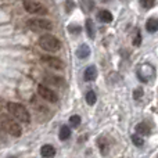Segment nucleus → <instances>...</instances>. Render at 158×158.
<instances>
[{"instance_id": "obj_1", "label": "nucleus", "mask_w": 158, "mask_h": 158, "mask_svg": "<svg viewBox=\"0 0 158 158\" xmlns=\"http://www.w3.org/2000/svg\"><path fill=\"white\" fill-rule=\"evenodd\" d=\"M7 110L14 118H17V121L19 122H24V123H28L31 121V117H29V112L28 110L25 108L22 104H18V103H7Z\"/></svg>"}, {"instance_id": "obj_2", "label": "nucleus", "mask_w": 158, "mask_h": 158, "mask_svg": "<svg viewBox=\"0 0 158 158\" xmlns=\"http://www.w3.org/2000/svg\"><path fill=\"white\" fill-rule=\"evenodd\" d=\"M39 46L43 50H46V52L54 53L61 49V42L58 40L56 36L50 35V33H46V35H42L40 38H39Z\"/></svg>"}, {"instance_id": "obj_3", "label": "nucleus", "mask_w": 158, "mask_h": 158, "mask_svg": "<svg viewBox=\"0 0 158 158\" xmlns=\"http://www.w3.org/2000/svg\"><path fill=\"white\" fill-rule=\"evenodd\" d=\"M0 125H2V128L4 129L8 135H11V136H14V137L21 136L22 129H21V126H19V123L17 122V119H13V118H8V117H2Z\"/></svg>"}, {"instance_id": "obj_4", "label": "nucleus", "mask_w": 158, "mask_h": 158, "mask_svg": "<svg viewBox=\"0 0 158 158\" xmlns=\"http://www.w3.org/2000/svg\"><path fill=\"white\" fill-rule=\"evenodd\" d=\"M27 25L33 32H44V31H50L53 28L52 22L43 18H32L27 22Z\"/></svg>"}, {"instance_id": "obj_5", "label": "nucleus", "mask_w": 158, "mask_h": 158, "mask_svg": "<svg viewBox=\"0 0 158 158\" xmlns=\"http://www.w3.org/2000/svg\"><path fill=\"white\" fill-rule=\"evenodd\" d=\"M24 8L29 14H36V15H44V14H47V8L42 3L33 2V0H25Z\"/></svg>"}, {"instance_id": "obj_6", "label": "nucleus", "mask_w": 158, "mask_h": 158, "mask_svg": "<svg viewBox=\"0 0 158 158\" xmlns=\"http://www.w3.org/2000/svg\"><path fill=\"white\" fill-rule=\"evenodd\" d=\"M38 94L49 103H57L58 101L57 93L54 90H52L50 87H47L46 85H38Z\"/></svg>"}, {"instance_id": "obj_7", "label": "nucleus", "mask_w": 158, "mask_h": 158, "mask_svg": "<svg viewBox=\"0 0 158 158\" xmlns=\"http://www.w3.org/2000/svg\"><path fill=\"white\" fill-rule=\"evenodd\" d=\"M42 61H43L46 65H49L50 68H54V69H63L64 68L63 61L57 57H53V56H43V57H42Z\"/></svg>"}, {"instance_id": "obj_8", "label": "nucleus", "mask_w": 158, "mask_h": 158, "mask_svg": "<svg viewBox=\"0 0 158 158\" xmlns=\"http://www.w3.org/2000/svg\"><path fill=\"white\" fill-rule=\"evenodd\" d=\"M43 82H44V85H52V86H56V87H60L64 85V79L60 77H54V75H47V77H44Z\"/></svg>"}, {"instance_id": "obj_9", "label": "nucleus", "mask_w": 158, "mask_h": 158, "mask_svg": "<svg viewBox=\"0 0 158 158\" xmlns=\"http://www.w3.org/2000/svg\"><path fill=\"white\" fill-rule=\"evenodd\" d=\"M96 77H97V69H96L94 65H90V67H87V68L85 69V72H83V79H85L86 82L94 81Z\"/></svg>"}, {"instance_id": "obj_10", "label": "nucleus", "mask_w": 158, "mask_h": 158, "mask_svg": "<svg viewBox=\"0 0 158 158\" xmlns=\"http://www.w3.org/2000/svg\"><path fill=\"white\" fill-rule=\"evenodd\" d=\"M77 56H78V58H81V60L87 58L90 56V47L87 46V44H81L77 50Z\"/></svg>"}, {"instance_id": "obj_11", "label": "nucleus", "mask_w": 158, "mask_h": 158, "mask_svg": "<svg viewBox=\"0 0 158 158\" xmlns=\"http://www.w3.org/2000/svg\"><path fill=\"white\" fill-rule=\"evenodd\" d=\"M40 154L44 158H52L56 156V148L50 144H44V146H42V148H40Z\"/></svg>"}, {"instance_id": "obj_12", "label": "nucleus", "mask_w": 158, "mask_h": 158, "mask_svg": "<svg viewBox=\"0 0 158 158\" xmlns=\"http://www.w3.org/2000/svg\"><path fill=\"white\" fill-rule=\"evenodd\" d=\"M146 29L150 33H154L158 31V18H150L146 22Z\"/></svg>"}, {"instance_id": "obj_13", "label": "nucleus", "mask_w": 158, "mask_h": 158, "mask_svg": "<svg viewBox=\"0 0 158 158\" xmlns=\"http://www.w3.org/2000/svg\"><path fill=\"white\" fill-rule=\"evenodd\" d=\"M136 132L139 135H143V136H147V135H150V126L147 125V123L144 122H140L136 125Z\"/></svg>"}, {"instance_id": "obj_14", "label": "nucleus", "mask_w": 158, "mask_h": 158, "mask_svg": "<svg viewBox=\"0 0 158 158\" xmlns=\"http://www.w3.org/2000/svg\"><path fill=\"white\" fill-rule=\"evenodd\" d=\"M98 19H100L101 22H106V24H108V22L112 21V14L110 13L108 10H101L100 13H98Z\"/></svg>"}, {"instance_id": "obj_15", "label": "nucleus", "mask_w": 158, "mask_h": 158, "mask_svg": "<svg viewBox=\"0 0 158 158\" xmlns=\"http://www.w3.org/2000/svg\"><path fill=\"white\" fill-rule=\"evenodd\" d=\"M85 98H86V103L89 104V106H94V103L97 101L96 93L93 92V90H89V92L86 93V96H85Z\"/></svg>"}, {"instance_id": "obj_16", "label": "nucleus", "mask_w": 158, "mask_h": 158, "mask_svg": "<svg viewBox=\"0 0 158 158\" xmlns=\"http://www.w3.org/2000/svg\"><path fill=\"white\" fill-rule=\"evenodd\" d=\"M86 32L90 39L94 38V25H93L92 19H86Z\"/></svg>"}, {"instance_id": "obj_17", "label": "nucleus", "mask_w": 158, "mask_h": 158, "mask_svg": "<svg viewBox=\"0 0 158 158\" xmlns=\"http://www.w3.org/2000/svg\"><path fill=\"white\" fill-rule=\"evenodd\" d=\"M69 136H71V129L68 126H63L60 129V140H67L69 139Z\"/></svg>"}, {"instance_id": "obj_18", "label": "nucleus", "mask_w": 158, "mask_h": 158, "mask_svg": "<svg viewBox=\"0 0 158 158\" xmlns=\"http://www.w3.org/2000/svg\"><path fill=\"white\" fill-rule=\"evenodd\" d=\"M132 142H133V144L136 146V147H142V146L144 144V140H143L139 135H133V136H132Z\"/></svg>"}, {"instance_id": "obj_19", "label": "nucleus", "mask_w": 158, "mask_h": 158, "mask_svg": "<svg viewBox=\"0 0 158 158\" xmlns=\"http://www.w3.org/2000/svg\"><path fill=\"white\" fill-rule=\"evenodd\" d=\"M69 123H71L74 128H77V126L81 125V117H79V115H72V117L69 118Z\"/></svg>"}, {"instance_id": "obj_20", "label": "nucleus", "mask_w": 158, "mask_h": 158, "mask_svg": "<svg viewBox=\"0 0 158 158\" xmlns=\"http://www.w3.org/2000/svg\"><path fill=\"white\" fill-rule=\"evenodd\" d=\"M139 2L142 4V7H144V8H151L156 4V0H139Z\"/></svg>"}, {"instance_id": "obj_21", "label": "nucleus", "mask_w": 158, "mask_h": 158, "mask_svg": "<svg viewBox=\"0 0 158 158\" xmlns=\"http://www.w3.org/2000/svg\"><path fill=\"white\" fill-rule=\"evenodd\" d=\"M143 93H144V92H143V89H142V87H137V89L133 92V98H135V100H137V98H140V97H142V96H143Z\"/></svg>"}, {"instance_id": "obj_22", "label": "nucleus", "mask_w": 158, "mask_h": 158, "mask_svg": "<svg viewBox=\"0 0 158 158\" xmlns=\"http://www.w3.org/2000/svg\"><path fill=\"white\" fill-rule=\"evenodd\" d=\"M140 42H142V36H140V32H137L136 36H135V39H133V44L135 46H139Z\"/></svg>"}, {"instance_id": "obj_23", "label": "nucleus", "mask_w": 158, "mask_h": 158, "mask_svg": "<svg viewBox=\"0 0 158 158\" xmlns=\"http://www.w3.org/2000/svg\"><path fill=\"white\" fill-rule=\"evenodd\" d=\"M65 6H67V13H69V11L74 8V2H71V0H67Z\"/></svg>"}, {"instance_id": "obj_24", "label": "nucleus", "mask_w": 158, "mask_h": 158, "mask_svg": "<svg viewBox=\"0 0 158 158\" xmlns=\"http://www.w3.org/2000/svg\"><path fill=\"white\" fill-rule=\"evenodd\" d=\"M69 32L71 33H79L81 32V27H69Z\"/></svg>"}, {"instance_id": "obj_25", "label": "nucleus", "mask_w": 158, "mask_h": 158, "mask_svg": "<svg viewBox=\"0 0 158 158\" xmlns=\"http://www.w3.org/2000/svg\"><path fill=\"white\" fill-rule=\"evenodd\" d=\"M101 2H108V0H101Z\"/></svg>"}]
</instances>
